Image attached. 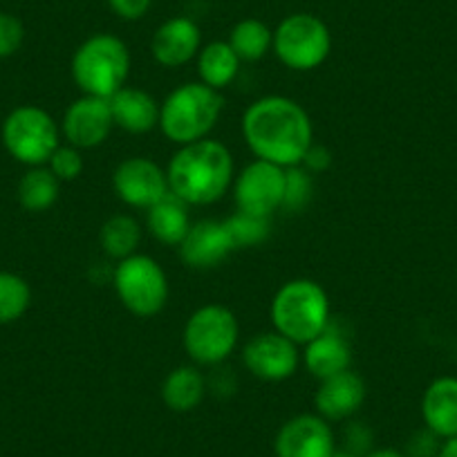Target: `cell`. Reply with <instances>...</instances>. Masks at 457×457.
Segmentation results:
<instances>
[{
  "instance_id": "obj_18",
  "label": "cell",
  "mask_w": 457,
  "mask_h": 457,
  "mask_svg": "<svg viewBox=\"0 0 457 457\" xmlns=\"http://www.w3.org/2000/svg\"><path fill=\"white\" fill-rule=\"evenodd\" d=\"M114 126L130 135H146L160 126V104L142 87L124 86L110 96Z\"/></svg>"
},
{
  "instance_id": "obj_38",
  "label": "cell",
  "mask_w": 457,
  "mask_h": 457,
  "mask_svg": "<svg viewBox=\"0 0 457 457\" xmlns=\"http://www.w3.org/2000/svg\"><path fill=\"white\" fill-rule=\"evenodd\" d=\"M332 457H359V455H354V453L350 451H334Z\"/></svg>"
},
{
  "instance_id": "obj_6",
  "label": "cell",
  "mask_w": 457,
  "mask_h": 457,
  "mask_svg": "<svg viewBox=\"0 0 457 457\" xmlns=\"http://www.w3.org/2000/svg\"><path fill=\"white\" fill-rule=\"evenodd\" d=\"M240 325L236 314L220 303L202 305L188 316L182 332L184 350L197 366H220L238 345Z\"/></svg>"
},
{
  "instance_id": "obj_23",
  "label": "cell",
  "mask_w": 457,
  "mask_h": 457,
  "mask_svg": "<svg viewBox=\"0 0 457 457\" xmlns=\"http://www.w3.org/2000/svg\"><path fill=\"white\" fill-rule=\"evenodd\" d=\"M195 59L200 81L218 92L234 83V79L240 72V63H243L234 52V47L228 46V41H213L209 46L200 47Z\"/></svg>"
},
{
  "instance_id": "obj_30",
  "label": "cell",
  "mask_w": 457,
  "mask_h": 457,
  "mask_svg": "<svg viewBox=\"0 0 457 457\" xmlns=\"http://www.w3.org/2000/svg\"><path fill=\"white\" fill-rule=\"evenodd\" d=\"M47 169L54 173V178L59 182H74L79 175L86 169V162H83L81 148L72 146H59L54 153H52L50 162H47Z\"/></svg>"
},
{
  "instance_id": "obj_1",
  "label": "cell",
  "mask_w": 457,
  "mask_h": 457,
  "mask_svg": "<svg viewBox=\"0 0 457 457\" xmlns=\"http://www.w3.org/2000/svg\"><path fill=\"white\" fill-rule=\"evenodd\" d=\"M243 137L256 160L289 169L301 166L307 148L314 144V129L298 101L270 95L245 110Z\"/></svg>"
},
{
  "instance_id": "obj_19",
  "label": "cell",
  "mask_w": 457,
  "mask_h": 457,
  "mask_svg": "<svg viewBox=\"0 0 457 457\" xmlns=\"http://www.w3.org/2000/svg\"><path fill=\"white\" fill-rule=\"evenodd\" d=\"M301 357L307 372L319 381L350 370V366H353V348H350L348 338L334 332L332 325H328L325 332H320L319 337L307 343L305 353Z\"/></svg>"
},
{
  "instance_id": "obj_36",
  "label": "cell",
  "mask_w": 457,
  "mask_h": 457,
  "mask_svg": "<svg viewBox=\"0 0 457 457\" xmlns=\"http://www.w3.org/2000/svg\"><path fill=\"white\" fill-rule=\"evenodd\" d=\"M437 457H457V437L444 439Z\"/></svg>"
},
{
  "instance_id": "obj_25",
  "label": "cell",
  "mask_w": 457,
  "mask_h": 457,
  "mask_svg": "<svg viewBox=\"0 0 457 457\" xmlns=\"http://www.w3.org/2000/svg\"><path fill=\"white\" fill-rule=\"evenodd\" d=\"M61 182L47 166H32L19 182V202L29 213H43L59 200Z\"/></svg>"
},
{
  "instance_id": "obj_29",
  "label": "cell",
  "mask_w": 457,
  "mask_h": 457,
  "mask_svg": "<svg viewBox=\"0 0 457 457\" xmlns=\"http://www.w3.org/2000/svg\"><path fill=\"white\" fill-rule=\"evenodd\" d=\"M312 197H314V179H312L310 170H305L303 166L285 169V195L280 209L289 211V213H301L307 209Z\"/></svg>"
},
{
  "instance_id": "obj_3",
  "label": "cell",
  "mask_w": 457,
  "mask_h": 457,
  "mask_svg": "<svg viewBox=\"0 0 457 457\" xmlns=\"http://www.w3.org/2000/svg\"><path fill=\"white\" fill-rule=\"evenodd\" d=\"M224 99L202 81L182 83L160 104V129L178 146L209 137L220 121Z\"/></svg>"
},
{
  "instance_id": "obj_28",
  "label": "cell",
  "mask_w": 457,
  "mask_h": 457,
  "mask_svg": "<svg viewBox=\"0 0 457 457\" xmlns=\"http://www.w3.org/2000/svg\"><path fill=\"white\" fill-rule=\"evenodd\" d=\"M224 222H227V228L228 234H231L236 249L256 247V245L265 243L270 238L271 222L270 218H262V215L245 213V211L236 209V213L228 220H224Z\"/></svg>"
},
{
  "instance_id": "obj_31",
  "label": "cell",
  "mask_w": 457,
  "mask_h": 457,
  "mask_svg": "<svg viewBox=\"0 0 457 457\" xmlns=\"http://www.w3.org/2000/svg\"><path fill=\"white\" fill-rule=\"evenodd\" d=\"M25 29L16 16L0 12V59L16 54L19 47L23 46Z\"/></svg>"
},
{
  "instance_id": "obj_10",
  "label": "cell",
  "mask_w": 457,
  "mask_h": 457,
  "mask_svg": "<svg viewBox=\"0 0 457 457\" xmlns=\"http://www.w3.org/2000/svg\"><path fill=\"white\" fill-rule=\"evenodd\" d=\"M285 169L270 162L253 160L234 178L236 209L271 218L283 206Z\"/></svg>"
},
{
  "instance_id": "obj_33",
  "label": "cell",
  "mask_w": 457,
  "mask_h": 457,
  "mask_svg": "<svg viewBox=\"0 0 457 457\" xmlns=\"http://www.w3.org/2000/svg\"><path fill=\"white\" fill-rule=\"evenodd\" d=\"M372 433L363 424H350L345 430V451L354 453L359 457H366L370 453Z\"/></svg>"
},
{
  "instance_id": "obj_37",
  "label": "cell",
  "mask_w": 457,
  "mask_h": 457,
  "mask_svg": "<svg viewBox=\"0 0 457 457\" xmlns=\"http://www.w3.org/2000/svg\"><path fill=\"white\" fill-rule=\"evenodd\" d=\"M366 457H406L397 448H377V451H370Z\"/></svg>"
},
{
  "instance_id": "obj_34",
  "label": "cell",
  "mask_w": 457,
  "mask_h": 457,
  "mask_svg": "<svg viewBox=\"0 0 457 457\" xmlns=\"http://www.w3.org/2000/svg\"><path fill=\"white\" fill-rule=\"evenodd\" d=\"M110 10L124 21H139L151 10L153 0H108Z\"/></svg>"
},
{
  "instance_id": "obj_15",
  "label": "cell",
  "mask_w": 457,
  "mask_h": 457,
  "mask_svg": "<svg viewBox=\"0 0 457 457\" xmlns=\"http://www.w3.org/2000/svg\"><path fill=\"white\" fill-rule=\"evenodd\" d=\"M276 457H332L337 451L334 433L320 415L292 417L278 430Z\"/></svg>"
},
{
  "instance_id": "obj_11",
  "label": "cell",
  "mask_w": 457,
  "mask_h": 457,
  "mask_svg": "<svg viewBox=\"0 0 457 457\" xmlns=\"http://www.w3.org/2000/svg\"><path fill=\"white\" fill-rule=\"evenodd\" d=\"M303 357L298 345L280 332L253 334L243 348V363L256 379L285 381L296 375Z\"/></svg>"
},
{
  "instance_id": "obj_21",
  "label": "cell",
  "mask_w": 457,
  "mask_h": 457,
  "mask_svg": "<svg viewBox=\"0 0 457 457\" xmlns=\"http://www.w3.org/2000/svg\"><path fill=\"white\" fill-rule=\"evenodd\" d=\"M188 204L173 193H166L160 202L146 209V228L155 240L169 247H179L191 228Z\"/></svg>"
},
{
  "instance_id": "obj_22",
  "label": "cell",
  "mask_w": 457,
  "mask_h": 457,
  "mask_svg": "<svg viewBox=\"0 0 457 457\" xmlns=\"http://www.w3.org/2000/svg\"><path fill=\"white\" fill-rule=\"evenodd\" d=\"M206 395V379L195 366H179L162 384V402L173 412H191Z\"/></svg>"
},
{
  "instance_id": "obj_13",
  "label": "cell",
  "mask_w": 457,
  "mask_h": 457,
  "mask_svg": "<svg viewBox=\"0 0 457 457\" xmlns=\"http://www.w3.org/2000/svg\"><path fill=\"white\" fill-rule=\"evenodd\" d=\"M112 129L114 120L110 101L90 95H81L77 101H72L61 121V135L68 139V144L81 151L101 146Z\"/></svg>"
},
{
  "instance_id": "obj_20",
  "label": "cell",
  "mask_w": 457,
  "mask_h": 457,
  "mask_svg": "<svg viewBox=\"0 0 457 457\" xmlns=\"http://www.w3.org/2000/svg\"><path fill=\"white\" fill-rule=\"evenodd\" d=\"M421 417L426 428L437 437H457V377H437L421 397Z\"/></svg>"
},
{
  "instance_id": "obj_7",
  "label": "cell",
  "mask_w": 457,
  "mask_h": 457,
  "mask_svg": "<svg viewBox=\"0 0 457 457\" xmlns=\"http://www.w3.org/2000/svg\"><path fill=\"white\" fill-rule=\"evenodd\" d=\"M112 287L130 314L151 319L160 314L169 301V278L155 258L133 253L112 270Z\"/></svg>"
},
{
  "instance_id": "obj_4",
  "label": "cell",
  "mask_w": 457,
  "mask_h": 457,
  "mask_svg": "<svg viewBox=\"0 0 457 457\" xmlns=\"http://www.w3.org/2000/svg\"><path fill=\"white\" fill-rule=\"evenodd\" d=\"M81 95L110 99L126 86L130 72V52L114 34H95L77 47L70 63Z\"/></svg>"
},
{
  "instance_id": "obj_17",
  "label": "cell",
  "mask_w": 457,
  "mask_h": 457,
  "mask_svg": "<svg viewBox=\"0 0 457 457\" xmlns=\"http://www.w3.org/2000/svg\"><path fill=\"white\" fill-rule=\"evenodd\" d=\"M363 402H366V381L353 368L320 381L314 395L316 411L328 421L348 420L363 406Z\"/></svg>"
},
{
  "instance_id": "obj_9",
  "label": "cell",
  "mask_w": 457,
  "mask_h": 457,
  "mask_svg": "<svg viewBox=\"0 0 457 457\" xmlns=\"http://www.w3.org/2000/svg\"><path fill=\"white\" fill-rule=\"evenodd\" d=\"M271 50L283 65L296 72H310L325 63L332 50L328 25L314 14H292L274 29Z\"/></svg>"
},
{
  "instance_id": "obj_2",
  "label": "cell",
  "mask_w": 457,
  "mask_h": 457,
  "mask_svg": "<svg viewBox=\"0 0 457 457\" xmlns=\"http://www.w3.org/2000/svg\"><path fill=\"white\" fill-rule=\"evenodd\" d=\"M166 178L170 193L188 206L215 204L234 187V155L222 142L200 139L173 153Z\"/></svg>"
},
{
  "instance_id": "obj_14",
  "label": "cell",
  "mask_w": 457,
  "mask_h": 457,
  "mask_svg": "<svg viewBox=\"0 0 457 457\" xmlns=\"http://www.w3.org/2000/svg\"><path fill=\"white\" fill-rule=\"evenodd\" d=\"M179 258L191 270H213L236 252L224 220H197L179 245Z\"/></svg>"
},
{
  "instance_id": "obj_8",
  "label": "cell",
  "mask_w": 457,
  "mask_h": 457,
  "mask_svg": "<svg viewBox=\"0 0 457 457\" xmlns=\"http://www.w3.org/2000/svg\"><path fill=\"white\" fill-rule=\"evenodd\" d=\"M61 129L47 110L21 105L7 114L3 124V144L16 162L25 166H46L61 146Z\"/></svg>"
},
{
  "instance_id": "obj_12",
  "label": "cell",
  "mask_w": 457,
  "mask_h": 457,
  "mask_svg": "<svg viewBox=\"0 0 457 457\" xmlns=\"http://www.w3.org/2000/svg\"><path fill=\"white\" fill-rule=\"evenodd\" d=\"M114 195L133 209H151L170 193L166 169L148 157H126L112 173Z\"/></svg>"
},
{
  "instance_id": "obj_26",
  "label": "cell",
  "mask_w": 457,
  "mask_h": 457,
  "mask_svg": "<svg viewBox=\"0 0 457 457\" xmlns=\"http://www.w3.org/2000/svg\"><path fill=\"white\" fill-rule=\"evenodd\" d=\"M271 43H274V32L258 19L240 21L228 37V46L234 47L240 61L247 63L261 61L271 50Z\"/></svg>"
},
{
  "instance_id": "obj_35",
  "label": "cell",
  "mask_w": 457,
  "mask_h": 457,
  "mask_svg": "<svg viewBox=\"0 0 457 457\" xmlns=\"http://www.w3.org/2000/svg\"><path fill=\"white\" fill-rule=\"evenodd\" d=\"M329 164H332V153H329L325 146H320V144L319 146L312 144L301 162L303 169L310 170V173H323V170L329 169Z\"/></svg>"
},
{
  "instance_id": "obj_27",
  "label": "cell",
  "mask_w": 457,
  "mask_h": 457,
  "mask_svg": "<svg viewBox=\"0 0 457 457\" xmlns=\"http://www.w3.org/2000/svg\"><path fill=\"white\" fill-rule=\"evenodd\" d=\"M32 289L28 280L12 271H0V325L14 323L28 312Z\"/></svg>"
},
{
  "instance_id": "obj_16",
  "label": "cell",
  "mask_w": 457,
  "mask_h": 457,
  "mask_svg": "<svg viewBox=\"0 0 457 457\" xmlns=\"http://www.w3.org/2000/svg\"><path fill=\"white\" fill-rule=\"evenodd\" d=\"M200 43L202 34L197 23H193L187 16H175V19L162 23L153 34V59L162 68H182L195 59L200 52Z\"/></svg>"
},
{
  "instance_id": "obj_5",
  "label": "cell",
  "mask_w": 457,
  "mask_h": 457,
  "mask_svg": "<svg viewBox=\"0 0 457 457\" xmlns=\"http://www.w3.org/2000/svg\"><path fill=\"white\" fill-rule=\"evenodd\" d=\"M270 314L276 332L296 345H307L328 329L329 298L314 280L294 278L276 292Z\"/></svg>"
},
{
  "instance_id": "obj_32",
  "label": "cell",
  "mask_w": 457,
  "mask_h": 457,
  "mask_svg": "<svg viewBox=\"0 0 457 457\" xmlns=\"http://www.w3.org/2000/svg\"><path fill=\"white\" fill-rule=\"evenodd\" d=\"M439 448H442V437L433 433L430 428H421L415 430L411 435V439L406 442V451L403 455L406 457H437Z\"/></svg>"
},
{
  "instance_id": "obj_24",
  "label": "cell",
  "mask_w": 457,
  "mask_h": 457,
  "mask_svg": "<svg viewBox=\"0 0 457 457\" xmlns=\"http://www.w3.org/2000/svg\"><path fill=\"white\" fill-rule=\"evenodd\" d=\"M139 243H142V227H139V222L133 215L117 213L101 224V249L105 252V256L114 258L117 262L137 253Z\"/></svg>"
}]
</instances>
